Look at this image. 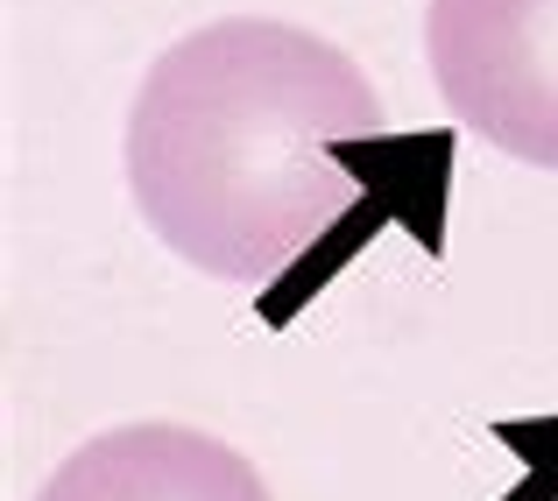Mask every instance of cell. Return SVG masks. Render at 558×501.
<instances>
[{
  "label": "cell",
  "instance_id": "2",
  "mask_svg": "<svg viewBox=\"0 0 558 501\" xmlns=\"http://www.w3.org/2000/svg\"><path fill=\"white\" fill-rule=\"evenodd\" d=\"M424 64L466 135L558 170V0H424Z\"/></svg>",
  "mask_w": 558,
  "mask_h": 501
},
{
  "label": "cell",
  "instance_id": "3",
  "mask_svg": "<svg viewBox=\"0 0 558 501\" xmlns=\"http://www.w3.org/2000/svg\"><path fill=\"white\" fill-rule=\"evenodd\" d=\"M36 501H269L233 445L191 424H121L64 452Z\"/></svg>",
  "mask_w": 558,
  "mask_h": 501
},
{
  "label": "cell",
  "instance_id": "1",
  "mask_svg": "<svg viewBox=\"0 0 558 501\" xmlns=\"http://www.w3.org/2000/svg\"><path fill=\"white\" fill-rule=\"evenodd\" d=\"M368 135H381V99L340 42L227 14L149 64L121 163L170 255L262 290L361 205V176L332 149Z\"/></svg>",
  "mask_w": 558,
  "mask_h": 501
}]
</instances>
